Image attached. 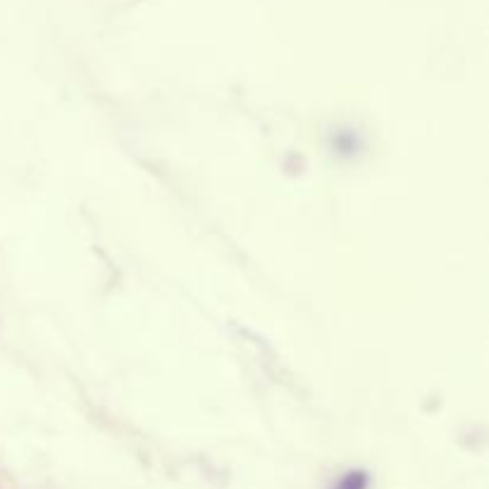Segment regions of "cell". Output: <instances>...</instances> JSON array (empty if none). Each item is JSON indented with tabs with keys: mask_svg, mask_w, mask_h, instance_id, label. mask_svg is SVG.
I'll list each match as a JSON object with an SVG mask.
<instances>
[{
	"mask_svg": "<svg viewBox=\"0 0 489 489\" xmlns=\"http://www.w3.org/2000/svg\"><path fill=\"white\" fill-rule=\"evenodd\" d=\"M363 487H366V478H363V473H351L349 478L339 485V489H363Z\"/></svg>",
	"mask_w": 489,
	"mask_h": 489,
	"instance_id": "obj_1",
	"label": "cell"
}]
</instances>
